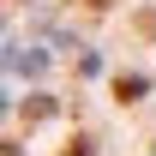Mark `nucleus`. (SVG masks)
Here are the masks:
<instances>
[{"label": "nucleus", "mask_w": 156, "mask_h": 156, "mask_svg": "<svg viewBox=\"0 0 156 156\" xmlns=\"http://www.w3.org/2000/svg\"><path fill=\"white\" fill-rule=\"evenodd\" d=\"M84 6H90V12H108V6H114V0H84Z\"/></svg>", "instance_id": "obj_3"}, {"label": "nucleus", "mask_w": 156, "mask_h": 156, "mask_svg": "<svg viewBox=\"0 0 156 156\" xmlns=\"http://www.w3.org/2000/svg\"><path fill=\"white\" fill-rule=\"evenodd\" d=\"M114 96L120 102H138V96H144V78H138V72H120L114 78Z\"/></svg>", "instance_id": "obj_1"}, {"label": "nucleus", "mask_w": 156, "mask_h": 156, "mask_svg": "<svg viewBox=\"0 0 156 156\" xmlns=\"http://www.w3.org/2000/svg\"><path fill=\"white\" fill-rule=\"evenodd\" d=\"M48 114H54V108H48V96H30V102H24V120H48Z\"/></svg>", "instance_id": "obj_2"}]
</instances>
